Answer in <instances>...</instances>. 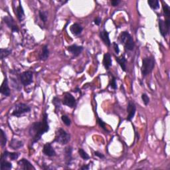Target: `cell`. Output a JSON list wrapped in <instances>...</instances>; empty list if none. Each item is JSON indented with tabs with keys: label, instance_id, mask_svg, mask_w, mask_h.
Here are the masks:
<instances>
[{
	"label": "cell",
	"instance_id": "obj_29",
	"mask_svg": "<svg viewBox=\"0 0 170 170\" xmlns=\"http://www.w3.org/2000/svg\"><path fill=\"white\" fill-rule=\"evenodd\" d=\"M7 143V137L3 130H1V145L2 147H4Z\"/></svg>",
	"mask_w": 170,
	"mask_h": 170
},
{
	"label": "cell",
	"instance_id": "obj_36",
	"mask_svg": "<svg viewBox=\"0 0 170 170\" xmlns=\"http://www.w3.org/2000/svg\"><path fill=\"white\" fill-rule=\"evenodd\" d=\"M120 0H112L111 1V5L112 6L116 7L117 6H118V4L120 3Z\"/></svg>",
	"mask_w": 170,
	"mask_h": 170
},
{
	"label": "cell",
	"instance_id": "obj_12",
	"mask_svg": "<svg viewBox=\"0 0 170 170\" xmlns=\"http://www.w3.org/2000/svg\"><path fill=\"white\" fill-rule=\"evenodd\" d=\"M136 108L134 103H133L132 102H129L128 105H127V112H128V115H127V117L126 118L127 120H128V121L132 120V119L134 118L135 116V114H136Z\"/></svg>",
	"mask_w": 170,
	"mask_h": 170
},
{
	"label": "cell",
	"instance_id": "obj_31",
	"mask_svg": "<svg viewBox=\"0 0 170 170\" xmlns=\"http://www.w3.org/2000/svg\"><path fill=\"white\" fill-rule=\"evenodd\" d=\"M61 120L63 122V123L67 126H69L71 124V120H70V118L67 116V115H62L61 116Z\"/></svg>",
	"mask_w": 170,
	"mask_h": 170
},
{
	"label": "cell",
	"instance_id": "obj_30",
	"mask_svg": "<svg viewBox=\"0 0 170 170\" xmlns=\"http://www.w3.org/2000/svg\"><path fill=\"white\" fill-rule=\"evenodd\" d=\"M79 156H81L82 159H84V160H86V159H89L90 158V157L87 153L85 151H84V149H82V148L79 149Z\"/></svg>",
	"mask_w": 170,
	"mask_h": 170
},
{
	"label": "cell",
	"instance_id": "obj_5",
	"mask_svg": "<svg viewBox=\"0 0 170 170\" xmlns=\"http://www.w3.org/2000/svg\"><path fill=\"white\" fill-rule=\"evenodd\" d=\"M30 111H31V108L28 105L24 103H19L15 107L14 110L12 112V115L19 118L23 114L29 112Z\"/></svg>",
	"mask_w": 170,
	"mask_h": 170
},
{
	"label": "cell",
	"instance_id": "obj_38",
	"mask_svg": "<svg viewBox=\"0 0 170 170\" xmlns=\"http://www.w3.org/2000/svg\"><path fill=\"white\" fill-rule=\"evenodd\" d=\"M94 23L96 25H99L101 24V18L99 17H96V18L94 19Z\"/></svg>",
	"mask_w": 170,
	"mask_h": 170
},
{
	"label": "cell",
	"instance_id": "obj_17",
	"mask_svg": "<svg viewBox=\"0 0 170 170\" xmlns=\"http://www.w3.org/2000/svg\"><path fill=\"white\" fill-rule=\"evenodd\" d=\"M71 33L74 35H79L82 33L83 28H82L81 25H80L78 23H74L71 26L70 28Z\"/></svg>",
	"mask_w": 170,
	"mask_h": 170
},
{
	"label": "cell",
	"instance_id": "obj_22",
	"mask_svg": "<svg viewBox=\"0 0 170 170\" xmlns=\"http://www.w3.org/2000/svg\"><path fill=\"white\" fill-rule=\"evenodd\" d=\"M116 61L118 62L119 65L121 67L122 69L123 70L124 72L126 71V59L125 58L124 56H121L120 57H116Z\"/></svg>",
	"mask_w": 170,
	"mask_h": 170
},
{
	"label": "cell",
	"instance_id": "obj_11",
	"mask_svg": "<svg viewBox=\"0 0 170 170\" xmlns=\"http://www.w3.org/2000/svg\"><path fill=\"white\" fill-rule=\"evenodd\" d=\"M67 50L70 52H71L73 57H78L81 53L82 51H83V47L82 46H78L76 45H72L67 47Z\"/></svg>",
	"mask_w": 170,
	"mask_h": 170
},
{
	"label": "cell",
	"instance_id": "obj_34",
	"mask_svg": "<svg viewBox=\"0 0 170 170\" xmlns=\"http://www.w3.org/2000/svg\"><path fill=\"white\" fill-rule=\"evenodd\" d=\"M110 86L112 87V89H116L117 88V84H116V78L115 77H112V79L110 81Z\"/></svg>",
	"mask_w": 170,
	"mask_h": 170
},
{
	"label": "cell",
	"instance_id": "obj_20",
	"mask_svg": "<svg viewBox=\"0 0 170 170\" xmlns=\"http://www.w3.org/2000/svg\"><path fill=\"white\" fill-rule=\"evenodd\" d=\"M23 143L21 141H19L18 140L13 139L9 144V147H11L13 149H17L20 147H23Z\"/></svg>",
	"mask_w": 170,
	"mask_h": 170
},
{
	"label": "cell",
	"instance_id": "obj_9",
	"mask_svg": "<svg viewBox=\"0 0 170 170\" xmlns=\"http://www.w3.org/2000/svg\"><path fill=\"white\" fill-rule=\"evenodd\" d=\"M4 22L6 23L7 27H9V28L11 29L13 32H18L19 29L16 24H15L14 19L12 18L11 16H6L4 18Z\"/></svg>",
	"mask_w": 170,
	"mask_h": 170
},
{
	"label": "cell",
	"instance_id": "obj_19",
	"mask_svg": "<svg viewBox=\"0 0 170 170\" xmlns=\"http://www.w3.org/2000/svg\"><path fill=\"white\" fill-rule=\"evenodd\" d=\"M112 59L111 56L109 53L104 54V58H103V64L106 70H108L110 67L112 66Z\"/></svg>",
	"mask_w": 170,
	"mask_h": 170
},
{
	"label": "cell",
	"instance_id": "obj_39",
	"mask_svg": "<svg viewBox=\"0 0 170 170\" xmlns=\"http://www.w3.org/2000/svg\"><path fill=\"white\" fill-rule=\"evenodd\" d=\"M94 155L98 157L99 158H104V155L102 154H101V153H100V152H94Z\"/></svg>",
	"mask_w": 170,
	"mask_h": 170
},
{
	"label": "cell",
	"instance_id": "obj_26",
	"mask_svg": "<svg viewBox=\"0 0 170 170\" xmlns=\"http://www.w3.org/2000/svg\"><path fill=\"white\" fill-rule=\"evenodd\" d=\"M39 15L40 19L42 20V22H43V23H46V21H47V17H48V12L39 11Z\"/></svg>",
	"mask_w": 170,
	"mask_h": 170
},
{
	"label": "cell",
	"instance_id": "obj_28",
	"mask_svg": "<svg viewBox=\"0 0 170 170\" xmlns=\"http://www.w3.org/2000/svg\"><path fill=\"white\" fill-rule=\"evenodd\" d=\"M163 9H164V13L165 16L166 17V19H169V17H170V8L166 3L165 4L164 3Z\"/></svg>",
	"mask_w": 170,
	"mask_h": 170
},
{
	"label": "cell",
	"instance_id": "obj_32",
	"mask_svg": "<svg viewBox=\"0 0 170 170\" xmlns=\"http://www.w3.org/2000/svg\"><path fill=\"white\" fill-rule=\"evenodd\" d=\"M19 156V153H16V152H9V157L11 160H16V159L18 158Z\"/></svg>",
	"mask_w": 170,
	"mask_h": 170
},
{
	"label": "cell",
	"instance_id": "obj_27",
	"mask_svg": "<svg viewBox=\"0 0 170 170\" xmlns=\"http://www.w3.org/2000/svg\"><path fill=\"white\" fill-rule=\"evenodd\" d=\"M52 104L55 105V106L56 110H57L61 108V100H60L59 98H57V97H54L53 99H52Z\"/></svg>",
	"mask_w": 170,
	"mask_h": 170
},
{
	"label": "cell",
	"instance_id": "obj_35",
	"mask_svg": "<svg viewBox=\"0 0 170 170\" xmlns=\"http://www.w3.org/2000/svg\"><path fill=\"white\" fill-rule=\"evenodd\" d=\"M98 124H99V126H101L102 129H104V130H107L106 129V124L102 120L101 118H98Z\"/></svg>",
	"mask_w": 170,
	"mask_h": 170
},
{
	"label": "cell",
	"instance_id": "obj_3",
	"mask_svg": "<svg viewBox=\"0 0 170 170\" xmlns=\"http://www.w3.org/2000/svg\"><path fill=\"white\" fill-rule=\"evenodd\" d=\"M119 40L128 51H132L134 48V41L128 32L124 31L120 35Z\"/></svg>",
	"mask_w": 170,
	"mask_h": 170
},
{
	"label": "cell",
	"instance_id": "obj_8",
	"mask_svg": "<svg viewBox=\"0 0 170 170\" xmlns=\"http://www.w3.org/2000/svg\"><path fill=\"white\" fill-rule=\"evenodd\" d=\"M62 102L64 105H66L70 108H74L76 105V99L71 94L67 92L64 95Z\"/></svg>",
	"mask_w": 170,
	"mask_h": 170
},
{
	"label": "cell",
	"instance_id": "obj_6",
	"mask_svg": "<svg viewBox=\"0 0 170 170\" xmlns=\"http://www.w3.org/2000/svg\"><path fill=\"white\" fill-rule=\"evenodd\" d=\"M20 81L23 86H28L33 82V73L31 71H25L20 74Z\"/></svg>",
	"mask_w": 170,
	"mask_h": 170
},
{
	"label": "cell",
	"instance_id": "obj_4",
	"mask_svg": "<svg viewBox=\"0 0 170 170\" xmlns=\"http://www.w3.org/2000/svg\"><path fill=\"white\" fill-rule=\"evenodd\" d=\"M71 140V135L62 128H59L56 132L54 142L61 145H65Z\"/></svg>",
	"mask_w": 170,
	"mask_h": 170
},
{
	"label": "cell",
	"instance_id": "obj_1",
	"mask_svg": "<svg viewBox=\"0 0 170 170\" xmlns=\"http://www.w3.org/2000/svg\"><path fill=\"white\" fill-rule=\"evenodd\" d=\"M47 113L43 114V118L41 122H35L30 127L29 135L33 140V143L38 142L41 138L42 135L49 130V126L47 122Z\"/></svg>",
	"mask_w": 170,
	"mask_h": 170
},
{
	"label": "cell",
	"instance_id": "obj_40",
	"mask_svg": "<svg viewBox=\"0 0 170 170\" xmlns=\"http://www.w3.org/2000/svg\"><path fill=\"white\" fill-rule=\"evenodd\" d=\"M81 169H89V165H86V166H83L81 167Z\"/></svg>",
	"mask_w": 170,
	"mask_h": 170
},
{
	"label": "cell",
	"instance_id": "obj_15",
	"mask_svg": "<svg viewBox=\"0 0 170 170\" xmlns=\"http://www.w3.org/2000/svg\"><path fill=\"white\" fill-rule=\"evenodd\" d=\"M100 37H101V39L102 40V41L104 42V43L106 46H110L111 42L109 38V33L108 31H106V30H103V31H101V33H100Z\"/></svg>",
	"mask_w": 170,
	"mask_h": 170
},
{
	"label": "cell",
	"instance_id": "obj_10",
	"mask_svg": "<svg viewBox=\"0 0 170 170\" xmlns=\"http://www.w3.org/2000/svg\"><path fill=\"white\" fill-rule=\"evenodd\" d=\"M42 152H43V153L45 156L49 157H53L57 155L55 150L53 147H52L51 144L49 143H47L44 145Z\"/></svg>",
	"mask_w": 170,
	"mask_h": 170
},
{
	"label": "cell",
	"instance_id": "obj_24",
	"mask_svg": "<svg viewBox=\"0 0 170 170\" xmlns=\"http://www.w3.org/2000/svg\"><path fill=\"white\" fill-rule=\"evenodd\" d=\"M11 53V51L8 49H1L0 50V57L1 59L3 60L8 57Z\"/></svg>",
	"mask_w": 170,
	"mask_h": 170
},
{
	"label": "cell",
	"instance_id": "obj_37",
	"mask_svg": "<svg viewBox=\"0 0 170 170\" xmlns=\"http://www.w3.org/2000/svg\"><path fill=\"white\" fill-rule=\"evenodd\" d=\"M113 45H114V48L115 50V52H116V54H118L120 52V49H119V47L118 45V44H117L116 42H114Z\"/></svg>",
	"mask_w": 170,
	"mask_h": 170
},
{
	"label": "cell",
	"instance_id": "obj_18",
	"mask_svg": "<svg viewBox=\"0 0 170 170\" xmlns=\"http://www.w3.org/2000/svg\"><path fill=\"white\" fill-rule=\"evenodd\" d=\"M19 5L17 7L16 13L17 15V18H18L19 21H23L25 16V13H24L23 7H22L21 5V2L19 1Z\"/></svg>",
	"mask_w": 170,
	"mask_h": 170
},
{
	"label": "cell",
	"instance_id": "obj_41",
	"mask_svg": "<svg viewBox=\"0 0 170 170\" xmlns=\"http://www.w3.org/2000/svg\"><path fill=\"white\" fill-rule=\"evenodd\" d=\"M79 91H80V90H79V89H76L75 90V91H74V92H79Z\"/></svg>",
	"mask_w": 170,
	"mask_h": 170
},
{
	"label": "cell",
	"instance_id": "obj_16",
	"mask_svg": "<svg viewBox=\"0 0 170 170\" xmlns=\"http://www.w3.org/2000/svg\"><path fill=\"white\" fill-rule=\"evenodd\" d=\"M72 147L68 146L64 148V157H65V162L67 165H70L72 161Z\"/></svg>",
	"mask_w": 170,
	"mask_h": 170
},
{
	"label": "cell",
	"instance_id": "obj_14",
	"mask_svg": "<svg viewBox=\"0 0 170 170\" xmlns=\"http://www.w3.org/2000/svg\"><path fill=\"white\" fill-rule=\"evenodd\" d=\"M0 92L4 96H9L10 95V89L8 85V81L7 78L4 79V81L2 82L1 85V88H0Z\"/></svg>",
	"mask_w": 170,
	"mask_h": 170
},
{
	"label": "cell",
	"instance_id": "obj_13",
	"mask_svg": "<svg viewBox=\"0 0 170 170\" xmlns=\"http://www.w3.org/2000/svg\"><path fill=\"white\" fill-rule=\"evenodd\" d=\"M18 165L21 167L23 169L25 170H30V169H35L33 165H32L30 162H29L27 159L23 158L21 160L18 162Z\"/></svg>",
	"mask_w": 170,
	"mask_h": 170
},
{
	"label": "cell",
	"instance_id": "obj_2",
	"mask_svg": "<svg viewBox=\"0 0 170 170\" xmlns=\"http://www.w3.org/2000/svg\"><path fill=\"white\" fill-rule=\"evenodd\" d=\"M155 67V60L152 57H145L142 60V65L141 68L142 74L143 77L146 76L153 71Z\"/></svg>",
	"mask_w": 170,
	"mask_h": 170
},
{
	"label": "cell",
	"instance_id": "obj_23",
	"mask_svg": "<svg viewBox=\"0 0 170 170\" xmlns=\"http://www.w3.org/2000/svg\"><path fill=\"white\" fill-rule=\"evenodd\" d=\"M12 168V164L6 160V159L1 158V169L9 170Z\"/></svg>",
	"mask_w": 170,
	"mask_h": 170
},
{
	"label": "cell",
	"instance_id": "obj_25",
	"mask_svg": "<svg viewBox=\"0 0 170 170\" xmlns=\"http://www.w3.org/2000/svg\"><path fill=\"white\" fill-rule=\"evenodd\" d=\"M147 4L153 9H157L159 8V3L157 0H149V1H147Z\"/></svg>",
	"mask_w": 170,
	"mask_h": 170
},
{
	"label": "cell",
	"instance_id": "obj_21",
	"mask_svg": "<svg viewBox=\"0 0 170 170\" xmlns=\"http://www.w3.org/2000/svg\"><path fill=\"white\" fill-rule=\"evenodd\" d=\"M49 51L47 45H44L42 48V52L40 55V59L41 61H46V60L49 58Z\"/></svg>",
	"mask_w": 170,
	"mask_h": 170
},
{
	"label": "cell",
	"instance_id": "obj_33",
	"mask_svg": "<svg viewBox=\"0 0 170 170\" xmlns=\"http://www.w3.org/2000/svg\"><path fill=\"white\" fill-rule=\"evenodd\" d=\"M142 101H143V102L144 103V104L146 105V106H147V105L149 104V97L147 96V95L146 94H145V93L142 94Z\"/></svg>",
	"mask_w": 170,
	"mask_h": 170
},
{
	"label": "cell",
	"instance_id": "obj_7",
	"mask_svg": "<svg viewBox=\"0 0 170 170\" xmlns=\"http://www.w3.org/2000/svg\"><path fill=\"white\" fill-rule=\"evenodd\" d=\"M159 29L161 35L163 37H166L169 31V25H170V19H166L165 21L159 19Z\"/></svg>",
	"mask_w": 170,
	"mask_h": 170
}]
</instances>
